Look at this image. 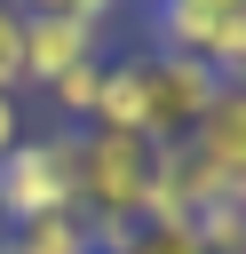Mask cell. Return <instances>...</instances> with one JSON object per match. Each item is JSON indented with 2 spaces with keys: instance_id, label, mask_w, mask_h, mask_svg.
Returning <instances> with one entry per match:
<instances>
[{
  "instance_id": "6da1fadb",
  "label": "cell",
  "mask_w": 246,
  "mask_h": 254,
  "mask_svg": "<svg viewBox=\"0 0 246 254\" xmlns=\"http://www.w3.org/2000/svg\"><path fill=\"white\" fill-rule=\"evenodd\" d=\"M151 159H159V143H143V135L79 127V143H71V190H79V222H119V230H143Z\"/></svg>"
},
{
  "instance_id": "7a4b0ae2",
  "label": "cell",
  "mask_w": 246,
  "mask_h": 254,
  "mask_svg": "<svg viewBox=\"0 0 246 254\" xmlns=\"http://www.w3.org/2000/svg\"><path fill=\"white\" fill-rule=\"evenodd\" d=\"M71 143H79V127H56V135H24V143L0 159V222H8V230L79 214V190H71Z\"/></svg>"
},
{
  "instance_id": "3957f363",
  "label": "cell",
  "mask_w": 246,
  "mask_h": 254,
  "mask_svg": "<svg viewBox=\"0 0 246 254\" xmlns=\"http://www.w3.org/2000/svg\"><path fill=\"white\" fill-rule=\"evenodd\" d=\"M143 56H151V143H183L206 119V103L222 95V79L198 56H159V48H143Z\"/></svg>"
},
{
  "instance_id": "277c9868",
  "label": "cell",
  "mask_w": 246,
  "mask_h": 254,
  "mask_svg": "<svg viewBox=\"0 0 246 254\" xmlns=\"http://www.w3.org/2000/svg\"><path fill=\"white\" fill-rule=\"evenodd\" d=\"M103 64V32L79 16H24V87H56L63 71Z\"/></svg>"
},
{
  "instance_id": "5b68a950",
  "label": "cell",
  "mask_w": 246,
  "mask_h": 254,
  "mask_svg": "<svg viewBox=\"0 0 246 254\" xmlns=\"http://www.w3.org/2000/svg\"><path fill=\"white\" fill-rule=\"evenodd\" d=\"M183 143L198 151V167H206L230 198H246V87H222V95L206 103V119H198Z\"/></svg>"
},
{
  "instance_id": "8992f818",
  "label": "cell",
  "mask_w": 246,
  "mask_h": 254,
  "mask_svg": "<svg viewBox=\"0 0 246 254\" xmlns=\"http://www.w3.org/2000/svg\"><path fill=\"white\" fill-rule=\"evenodd\" d=\"M238 8H246V0H159V8H151V48H159V56H198V64H206Z\"/></svg>"
},
{
  "instance_id": "52a82bcc",
  "label": "cell",
  "mask_w": 246,
  "mask_h": 254,
  "mask_svg": "<svg viewBox=\"0 0 246 254\" xmlns=\"http://www.w3.org/2000/svg\"><path fill=\"white\" fill-rule=\"evenodd\" d=\"M87 127H111V135H143L151 143V56H103V95H95V119Z\"/></svg>"
},
{
  "instance_id": "ba28073f",
  "label": "cell",
  "mask_w": 246,
  "mask_h": 254,
  "mask_svg": "<svg viewBox=\"0 0 246 254\" xmlns=\"http://www.w3.org/2000/svg\"><path fill=\"white\" fill-rule=\"evenodd\" d=\"M0 254H95V246H87L79 214H56V222H32V230H0Z\"/></svg>"
},
{
  "instance_id": "9c48e42d",
  "label": "cell",
  "mask_w": 246,
  "mask_h": 254,
  "mask_svg": "<svg viewBox=\"0 0 246 254\" xmlns=\"http://www.w3.org/2000/svg\"><path fill=\"white\" fill-rule=\"evenodd\" d=\"M95 95H103V64H79V71H63V79L48 87V103H56L71 127H87V119H95Z\"/></svg>"
},
{
  "instance_id": "30bf717a",
  "label": "cell",
  "mask_w": 246,
  "mask_h": 254,
  "mask_svg": "<svg viewBox=\"0 0 246 254\" xmlns=\"http://www.w3.org/2000/svg\"><path fill=\"white\" fill-rule=\"evenodd\" d=\"M0 95H24V8L0 0Z\"/></svg>"
},
{
  "instance_id": "8fae6325",
  "label": "cell",
  "mask_w": 246,
  "mask_h": 254,
  "mask_svg": "<svg viewBox=\"0 0 246 254\" xmlns=\"http://www.w3.org/2000/svg\"><path fill=\"white\" fill-rule=\"evenodd\" d=\"M16 8H24V16H79V24H95V32H103L127 0H16Z\"/></svg>"
},
{
  "instance_id": "7c38bea8",
  "label": "cell",
  "mask_w": 246,
  "mask_h": 254,
  "mask_svg": "<svg viewBox=\"0 0 246 254\" xmlns=\"http://www.w3.org/2000/svg\"><path fill=\"white\" fill-rule=\"evenodd\" d=\"M119 254H206V246H198V230H159V222H143Z\"/></svg>"
},
{
  "instance_id": "4fadbf2b",
  "label": "cell",
  "mask_w": 246,
  "mask_h": 254,
  "mask_svg": "<svg viewBox=\"0 0 246 254\" xmlns=\"http://www.w3.org/2000/svg\"><path fill=\"white\" fill-rule=\"evenodd\" d=\"M16 143H24V103H16V95H0V159H8Z\"/></svg>"
},
{
  "instance_id": "5bb4252c",
  "label": "cell",
  "mask_w": 246,
  "mask_h": 254,
  "mask_svg": "<svg viewBox=\"0 0 246 254\" xmlns=\"http://www.w3.org/2000/svg\"><path fill=\"white\" fill-rule=\"evenodd\" d=\"M143 8H159V0H143Z\"/></svg>"
},
{
  "instance_id": "9a60e30c",
  "label": "cell",
  "mask_w": 246,
  "mask_h": 254,
  "mask_svg": "<svg viewBox=\"0 0 246 254\" xmlns=\"http://www.w3.org/2000/svg\"><path fill=\"white\" fill-rule=\"evenodd\" d=\"M0 230H8V222H0Z\"/></svg>"
}]
</instances>
